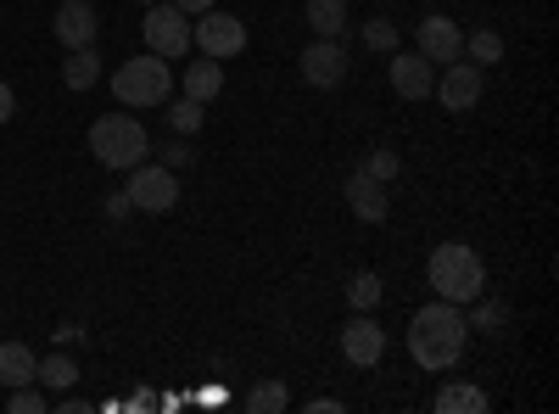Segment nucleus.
<instances>
[{
	"instance_id": "nucleus-1",
	"label": "nucleus",
	"mask_w": 559,
	"mask_h": 414,
	"mask_svg": "<svg viewBox=\"0 0 559 414\" xmlns=\"http://www.w3.org/2000/svg\"><path fill=\"white\" fill-rule=\"evenodd\" d=\"M464 342H471V326H464L459 303L437 297V303H426L408 319V353H414L419 370H431V376L453 370V364L464 358Z\"/></svg>"
},
{
	"instance_id": "nucleus-2",
	"label": "nucleus",
	"mask_w": 559,
	"mask_h": 414,
	"mask_svg": "<svg viewBox=\"0 0 559 414\" xmlns=\"http://www.w3.org/2000/svg\"><path fill=\"white\" fill-rule=\"evenodd\" d=\"M426 274H431L437 297H442V303H459V308L476 303V297L487 292V263H481V252H476L471 241H442V247L431 252Z\"/></svg>"
},
{
	"instance_id": "nucleus-3",
	"label": "nucleus",
	"mask_w": 559,
	"mask_h": 414,
	"mask_svg": "<svg viewBox=\"0 0 559 414\" xmlns=\"http://www.w3.org/2000/svg\"><path fill=\"white\" fill-rule=\"evenodd\" d=\"M90 152H96L102 168H134V163H146L152 141H146V123L129 118V113H107L90 123Z\"/></svg>"
},
{
	"instance_id": "nucleus-4",
	"label": "nucleus",
	"mask_w": 559,
	"mask_h": 414,
	"mask_svg": "<svg viewBox=\"0 0 559 414\" xmlns=\"http://www.w3.org/2000/svg\"><path fill=\"white\" fill-rule=\"evenodd\" d=\"M112 96H118V107H163L168 96H174V73H168V62L163 57H129L118 73H112Z\"/></svg>"
},
{
	"instance_id": "nucleus-5",
	"label": "nucleus",
	"mask_w": 559,
	"mask_h": 414,
	"mask_svg": "<svg viewBox=\"0 0 559 414\" xmlns=\"http://www.w3.org/2000/svg\"><path fill=\"white\" fill-rule=\"evenodd\" d=\"M140 34H146V51L163 57V62H179L185 51H191V17H185L174 0H157V7H146V23H140Z\"/></svg>"
},
{
	"instance_id": "nucleus-6",
	"label": "nucleus",
	"mask_w": 559,
	"mask_h": 414,
	"mask_svg": "<svg viewBox=\"0 0 559 414\" xmlns=\"http://www.w3.org/2000/svg\"><path fill=\"white\" fill-rule=\"evenodd\" d=\"M191 45H202V57H213V62H229V57L247 51V23L213 7L191 23Z\"/></svg>"
},
{
	"instance_id": "nucleus-7",
	"label": "nucleus",
	"mask_w": 559,
	"mask_h": 414,
	"mask_svg": "<svg viewBox=\"0 0 559 414\" xmlns=\"http://www.w3.org/2000/svg\"><path fill=\"white\" fill-rule=\"evenodd\" d=\"M129 202H134L140 213H174V202H179L174 168H163V163H134V168H129Z\"/></svg>"
},
{
	"instance_id": "nucleus-8",
	"label": "nucleus",
	"mask_w": 559,
	"mask_h": 414,
	"mask_svg": "<svg viewBox=\"0 0 559 414\" xmlns=\"http://www.w3.org/2000/svg\"><path fill=\"white\" fill-rule=\"evenodd\" d=\"M481 73H487V68H476V62L459 57V62H448V73L437 79L431 96H437L448 113H471V107H481V84H487Z\"/></svg>"
},
{
	"instance_id": "nucleus-9",
	"label": "nucleus",
	"mask_w": 559,
	"mask_h": 414,
	"mask_svg": "<svg viewBox=\"0 0 559 414\" xmlns=\"http://www.w3.org/2000/svg\"><path fill=\"white\" fill-rule=\"evenodd\" d=\"M414 39H419V57H426L431 68H437V62H459V57H464V28H459L453 17H419Z\"/></svg>"
},
{
	"instance_id": "nucleus-10",
	"label": "nucleus",
	"mask_w": 559,
	"mask_h": 414,
	"mask_svg": "<svg viewBox=\"0 0 559 414\" xmlns=\"http://www.w3.org/2000/svg\"><path fill=\"white\" fill-rule=\"evenodd\" d=\"M347 79V51L336 39H313L302 51V84L308 90H336Z\"/></svg>"
},
{
	"instance_id": "nucleus-11",
	"label": "nucleus",
	"mask_w": 559,
	"mask_h": 414,
	"mask_svg": "<svg viewBox=\"0 0 559 414\" xmlns=\"http://www.w3.org/2000/svg\"><path fill=\"white\" fill-rule=\"evenodd\" d=\"M392 90H397L403 102H431L437 68L419 57V51H392Z\"/></svg>"
},
{
	"instance_id": "nucleus-12",
	"label": "nucleus",
	"mask_w": 559,
	"mask_h": 414,
	"mask_svg": "<svg viewBox=\"0 0 559 414\" xmlns=\"http://www.w3.org/2000/svg\"><path fill=\"white\" fill-rule=\"evenodd\" d=\"M342 353H347V364H358V370H376L381 353H386V331L369 314H358V319H347V331H342Z\"/></svg>"
},
{
	"instance_id": "nucleus-13",
	"label": "nucleus",
	"mask_w": 559,
	"mask_h": 414,
	"mask_svg": "<svg viewBox=\"0 0 559 414\" xmlns=\"http://www.w3.org/2000/svg\"><path fill=\"white\" fill-rule=\"evenodd\" d=\"M51 28H57V39L68 45V51H84V45H96L102 17H96V7H90V0H62Z\"/></svg>"
},
{
	"instance_id": "nucleus-14",
	"label": "nucleus",
	"mask_w": 559,
	"mask_h": 414,
	"mask_svg": "<svg viewBox=\"0 0 559 414\" xmlns=\"http://www.w3.org/2000/svg\"><path fill=\"white\" fill-rule=\"evenodd\" d=\"M392 186H381L376 174H364V168H353L347 174V208L364 218V224H381L386 213H392V197H386Z\"/></svg>"
},
{
	"instance_id": "nucleus-15",
	"label": "nucleus",
	"mask_w": 559,
	"mask_h": 414,
	"mask_svg": "<svg viewBox=\"0 0 559 414\" xmlns=\"http://www.w3.org/2000/svg\"><path fill=\"white\" fill-rule=\"evenodd\" d=\"M62 84L79 90V96L102 84V57H96V45H84V51H68V62H62Z\"/></svg>"
},
{
	"instance_id": "nucleus-16",
	"label": "nucleus",
	"mask_w": 559,
	"mask_h": 414,
	"mask_svg": "<svg viewBox=\"0 0 559 414\" xmlns=\"http://www.w3.org/2000/svg\"><path fill=\"white\" fill-rule=\"evenodd\" d=\"M218 90H224V62H213V57H202V62H191V68H185V96H191V102H213L218 96Z\"/></svg>"
},
{
	"instance_id": "nucleus-17",
	"label": "nucleus",
	"mask_w": 559,
	"mask_h": 414,
	"mask_svg": "<svg viewBox=\"0 0 559 414\" xmlns=\"http://www.w3.org/2000/svg\"><path fill=\"white\" fill-rule=\"evenodd\" d=\"M437 414H487V392L481 387H471V381H453V387H442L437 392V403H431Z\"/></svg>"
},
{
	"instance_id": "nucleus-18",
	"label": "nucleus",
	"mask_w": 559,
	"mask_h": 414,
	"mask_svg": "<svg viewBox=\"0 0 559 414\" xmlns=\"http://www.w3.org/2000/svg\"><path fill=\"white\" fill-rule=\"evenodd\" d=\"M302 17H308V28H313L319 39H336V34L347 28V0H308Z\"/></svg>"
},
{
	"instance_id": "nucleus-19",
	"label": "nucleus",
	"mask_w": 559,
	"mask_h": 414,
	"mask_svg": "<svg viewBox=\"0 0 559 414\" xmlns=\"http://www.w3.org/2000/svg\"><path fill=\"white\" fill-rule=\"evenodd\" d=\"M34 347H23V342H0V381L7 387H23V381H34Z\"/></svg>"
},
{
	"instance_id": "nucleus-20",
	"label": "nucleus",
	"mask_w": 559,
	"mask_h": 414,
	"mask_svg": "<svg viewBox=\"0 0 559 414\" xmlns=\"http://www.w3.org/2000/svg\"><path fill=\"white\" fill-rule=\"evenodd\" d=\"M34 381H39V387H57V392H68V387L79 381V364H73L68 353H45V358L34 364Z\"/></svg>"
},
{
	"instance_id": "nucleus-21",
	"label": "nucleus",
	"mask_w": 559,
	"mask_h": 414,
	"mask_svg": "<svg viewBox=\"0 0 559 414\" xmlns=\"http://www.w3.org/2000/svg\"><path fill=\"white\" fill-rule=\"evenodd\" d=\"M464 57H471L476 68H492V62H503V34H492V28L464 34Z\"/></svg>"
},
{
	"instance_id": "nucleus-22",
	"label": "nucleus",
	"mask_w": 559,
	"mask_h": 414,
	"mask_svg": "<svg viewBox=\"0 0 559 414\" xmlns=\"http://www.w3.org/2000/svg\"><path fill=\"white\" fill-rule=\"evenodd\" d=\"M247 409H252V414H286V409H292V387H286V381H258L252 398H247Z\"/></svg>"
},
{
	"instance_id": "nucleus-23",
	"label": "nucleus",
	"mask_w": 559,
	"mask_h": 414,
	"mask_svg": "<svg viewBox=\"0 0 559 414\" xmlns=\"http://www.w3.org/2000/svg\"><path fill=\"white\" fill-rule=\"evenodd\" d=\"M464 326H471V331H481V336H498V331L509 326V308H503L498 297H487V292H481V297H476V314L464 319Z\"/></svg>"
},
{
	"instance_id": "nucleus-24",
	"label": "nucleus",
	"mask_w": 559,
	"mask_h": 414,
	"mask_svg": "<svg viewBox=\"0 0 559 414\" xmlns=\"http://www.w3.org/2000/svg\"><path fill=\"white\" fill-rule=\"evenodd\" d=\"M168 123H174V134H197V129L207 123V107L191 102V96H179V102L168 107Z\"/></svg>"
},
{
	"instance_id": "nucleus-25",
	"label": "nucleus",
	"mask_w": 559,
	"mask_h": 414,
	"mask_svg": "<svg viewBox=\"0 0 559 414\" xmlns=\"http://www.w3.org/2000/svg\"><path fill=\"white\" fill-rule=\"evenodd\" d=\"M358 168H364V174H376V179H381V186H392V179L403 174V157H397L392 146H376V152H369V157H364Z\"/></svg>"
},
{
	"instance_id": "nucleus-26",
	"label": "nucleus",
	"mask_w": 559,
	"mask_h": 414,
	"mask_svg": "<svg viewBox=\"0 0 559 414\" xmlns=\"http://www.w3.org/2000/svg\"><path fill=\"white\" fill-rule=\"evenodd\" d=\"M347 303H353L358 314H369V308H376V303H381V274H369V269H364L358 281L347 286Z\"/></svg>"
},
{
	"instance_id": "nucleus-27",
	"label": "nucleus",
	"mask_w": 559,
	"mask_h": 414,
	"mask_svg": "<svg viewBox=\"0 0 559 414\" xmlns=\"http://www.w3.org/2000/svg\"><path fill=\"white\" fill-rule=\"evenodd\" d=\"M364 45L369 51H397V23L392 17H369L364 23Z\"/></svg>"
},
{
	"instance_id": "nucleus-28",
	"label": "nucleus",
	"mask_w": 559,
	"mask_h": 414,
	"mask_svg": "<svg viewBox=\"0 0 559 414\" xmlns=\"http://www.w3.org/2000/svg\"><path fill=\"white\" fill-rule=\"evenodd\" d=\"M7 409H12V414H39V409H45V392H39V381H23V387H12Z\"/></svg>"
},
{
	"instance_id": "nucleus-29",
	"label": "nucleus",
	"mask_w": 559,
	"mask_h": 414,
	"mask_svg": "<svg viewBox=\"0 0 559 414\" xmlns=\"http://www.w3.org/2000/svg\"><path fill=\"white\" fill-rule=\"evenodd\" d=\"M191 163H197V152H191V141H185V134H179V141H174V146L163 152V168H174V174H179V168H191Z\"/></svg>"
},
{
	"instance_id": "nucleus-30",
	"label": "nucleus",
	"mask_w": 559,
	"mask_h": 414,
	"mask_svg": "<svg viewBox=\"0 0 559 414\" xmlns=\"http://www.w3.org/2000/svg\"><path fill=\"white\" fill-rule=\"evenodd\" d=\"M12 113H17V90L0 79V123H12Z\"/></svg>"
},
{
	"instance_id": "nucleus-31",
	"label": "nucleus",
	"mask_w": 559,
	"mask_h": 414,
	"mask_svg": "<svg viewBox=\"0 0 559 414\" xmlns=\"http://www.w3.org/2000/svg\"><path fill=\"white\" fill-rule=\"evenodd\" d=\"M134 213V202H129V191H118V197H107V218H129Z\"/></svg>"
},
{
	"instance_id": "nucleus-32",
	"label": "nucleus",
	"mask_w": 559,
	"mask_h": 414,
	"mask_svg": "<svg viewBox=\"0 0 559 414\" xmlns=\"http://www.w3.org/2000/svg\"><path fill=\"white\" fill-rule=\"evenodd\" d=\"M174 7H179L185 17H202V12H213V0H174Z\"/></svg>"
},
{
	"instance_id": "nucleus-33",
	"label": "nucleus",
	"mask_w": 559,
	"mask_h": 414,
	"mask_svg": "<svg viewBox=\"0 0 559 414\" xmlns=\"http://www.w3.org/2000/svg\"><path fill=\"white\" fill-rule=\"evenodd\" d=\"M308 414H342V403H336V398H313Z\"/></svg>"
},
{
	"instance_id": "nucleus-34",
	"label": "nucleus",
	"mask_w": 559,
	"mask_h": 414,
	"mask_svg": "<svg viewBox=\"0 0 559 414\" xmlns=\"http://www.w3.org/2000/svg\"><path fill=\"white\" fill-rule=\"evenodd\" d=\"M140 7H157V0H140Z\"/></svg>"
}]
</instances>
